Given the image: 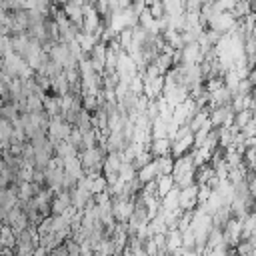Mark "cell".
I'll use <instances>...</instances> for the list:
<instances>
[{"label":"cell","instance_id":"cell-1","mask_svg":"<svg viewBox=\"0 0 256 256\" xmlns=\"http://www.w3.org/2000/svg\"><path fill=\"white\" fill-rule=\"evenodd\" d=\"M198 202H200V186L198 184L180 188V208L182 210H192V206H196Z\"/></svg>","mask_w":256,"mask_h":256}]
</instances>
